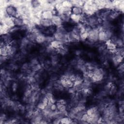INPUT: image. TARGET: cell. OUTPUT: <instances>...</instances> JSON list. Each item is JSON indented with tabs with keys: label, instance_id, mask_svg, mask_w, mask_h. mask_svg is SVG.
Segmentation results:
<instances>
[{
	"label": "cell",
	"instance_id": "cell-1",
	"mask_svg": "<svg viewBox=\"0 0 124 124\" xmlns=\"http://www.w3.org/2000/svg\"><path fill=\"white\" fill-rule=\"evenodd\" d=\"M104 77V71L101 68H95L93 70V76L92 78L93 81H101Z\"/></svg>",
	"mask_w": 124,
	"mask_h": 124
},
{
	"label": "cell",
	"instance_id": "cell-2",
	"mask_svg": "<svg viewBox=\"0 0 124 124\" xmlns=\"http://www.w3.org/2000/svg\"><path fill=\"white\" fill-rule=\"evenodd\" d=\"M6 12L7 14L10 17L15 18L18 16V12H17L15 7L12 6H9L6 9Z\"/></svg>",
	"mask_w": 124,
	"mask_h": 124
},
{
	"label": "cell",
	"instance_id": "cell-3",
	"mask_svg": "<svg viewBox=\"0 0 124 124\" xmlns=\"http://www.w3.org/2000/svg\"><path fill=\"white\" fill-rule=\"evenodd\" d=\"M3 25L7 26L10 29L13 28L15 26L14 21V18L9 16L5 17L3 20Z\"/></svg>",
	"mask_w": 124,
	"mask_h": 124
},
{
	"label": "cell",
	"instance_id": "cell-4",
	"mask_svg": "<svg viewBox=\"0 0 124 124\" xmlns=\"http://www.w3.org/2000/svg\"><path fill=\"white\" fill-rule=\"evenodd\" d=\"M51 21L53 25L57 26V27L61 26L62 25V21L59 16L54 15L51 19Z\"/></svg>",
	"mask_w": 124,
	"mask_h": 124
},
{
	"label": "cell",
	"instance_id": "cell-5",
	"mask_svg": "<svg viewBox=\"0 0 124 124\" xmlns=\"http://www.w3.org/2000/svg\"><path fill=\"white\" fill-rule=\"evenodd\" d=\"M53 14L52 11L49 10H45L41 14L42 19H51Z\"/></svg>",
	"mask_w": 124,
	"mask_h": 124
},
{
	"label": "cell",
	"instance_id": "cell-6",
	"mask_svg": "<svg viewBox=\"0 0 124 124\" xmlns=\"http://www.w3.org/2000/svg\"><path fill=\"white\" fill-rule=\"evenodd\" d=\"M86 112L90 117L93 116L94 115H95L99 113L98 109L96 107H93L90 108L86 110Z\"/></svg>",
	"mask_w": 124,
	"mask_h": 124
},
{
	"label": "cell",
	"instance_id": "cell-7",
	"mask_svg": "<svg viewBox=\"0 0 124 124\" xmlns=\"http://www.w3.org/2000/svg\"><path fill=\"white\" fill-rule=\"evenodd\" d=\"M99 41L102 42H106L108 40L105 31H102L99 32L98 33Z\"/></svg>",
	"mask_w": 124,
	"mask_h": 124
},
{
	"label": "cell",
	"instance_id": "cell-8",
	"mask_svg": "<svg viewBox=\"0 0 124 124\" xmlns=\"http://www.w3.org/2000/svg\"><path fill=\"white\" fill-rule=\"evenodd\" d=\"M40 24L44 27H49L53 25L51 19H41L40 20Z\"/></svg>",
	"mask_w": 124,
	"mask_h": 124
},
{
	"label": "cell",
	"instance_id": "cell-9",
	"mask_svg": "<svg viewBox=\"0 0 124 124\" xmlns=\"http://www.w3.org/2000/svg\"><path fill=\"white\" fill-rule=\"evenodd\" d=\"M50 46L51 47L55 49H58L62 46V44L56 40H54L50 43Z\"/></svg>",
	"mask_w": 124,
	"mask_h": 124
},
{
	"label": "cell",
	"instance_id": "cell-10",
	"mask_svg": "<svg viewBox=\"0 0 124 124\" xmlns=\"http://www.w3.org/2000/svg\"><path fill=\"white\" fill-rule=\"evenodd\" d=\"M46 37L41 33L38 34L35 38V41L38 44H43L45 43L46 42Z\"/></svg>",
	"mask_w": 124,
	"mask_h": 124
},
{
	"label": "cell",
	"instance_id": "cell-11",
	"mask_svg": "<svg viewBox=\"0 0 124 124\" xmlns=\"http://www.w3.org/2000/svg\"><path fill=\"white\" fill-rule=\"evenodd\" d=\"M71 12L73 14L80 15L82 13V10L79 6H73L72 8Z\"/></svg>",
	"mask_w": 124,
	"mask_h": 124
},
{
	"label": "cell",
	"instance_id": "cell-12",
	"mask_svg": "<svg viewBox=\"0 0 124 124\" xmlns=\"http://www.w3.org/2000/svg\"><path fill=\"white\" fill-rule=\"evenodd\" d=\"M72 119L69 117H63L61 119L60 123L61 124H72L73 123Z\"/></svg>",
	"mask_w": 124,
	"mask_h": 124
},
{
	"label": "cell",
	"instance_id": "cell-13",
	"mask_svg": "<svg viewBox=\"0 0 124 124\" xmlns=\"http://www.w3.org/2000/svg\"><path fill=\"white\" fill-rule=\"evenodd\" d=\"M81 15H78L75 14H71L70 15V19H71L74 22L77 23H79L80 22Z\"/></svg>",
	"mask_w": 124,
	"mask_h": 124
},
{
	"label": "cell",
	"instance_id": "cell-14",
	"mask_svg": "<svg viewBox=\"0 0 124 124\" xmlns=\"http://www.w3.org/2000/svg\"><path fill=\"white\" fill-rule=\"evenodd\" d=\"M57 109L60 112H63L66 110V107L65 105L62 104L60 102H58L56 104Z\"/></svg>",
	"mask_w": 124,
	"mask_h": 124
},
{
	"label": "cell",
	"instance_id": "cell-15",
	"mask_svg": "<svg viewBox=\"0 0 124 124\" xmlns=\"http://www.w3.org/2000/svg\"><path fill=\"white\" fill-rule=\"evenodd\" d=\"M14 21L15 25L17 26H22L23 24V20L19 17L14 18Z\"/></svg>",
	"mask_w": 124,
	"mask_h": 124
},
{
	"label": "cell",
	"instance_id": "cell-16",
	"mask_svg": "<svg viewBox=\"0 0 124 124\" xmlns=\"http://www.w3.org/2000/svg\"><path fill=\"white\" fill-rule=\"evenodd\" d=\"M62 7H64L72 8L73 7V5L72 2L70 1H68V0L63 1L62 2Z\"/></svg>",
	"mask_w": 124,
	"mask_h": 124
},
{
	"label": "cell",
	"instance_id": "cell-17",
	"mask_svg": "<svg viewBox=\"0 0 124 124\" xmlns=\"http://www.w3.org/2000/svg\"><path fill=\"white\" fill-rule=\"evenodd\" d=\"M62 21L68 22L70 19V16L65 14H61L59 15Z\"/></svg>",
	"mask_w": 124,
	"mask_h": 124
},
{
	"label": "cell",
	"instance_id": "cell-18",
	"mask_svg": "<svg viewBox=\"0 0 124 124\" xmlns=\"http://www.w3.org/2000/svg\"><path fill=\"white\" fill-rule=\"evenodd\" d=\"M32 5L33 6V7L34 8H38V7H39L40 3L38 1H32Z\"/></svg>",
	"mask_w": 124,
	"mask_h": 124
},
{
	"label": "cell",
	"instance_id": "cell-19",
	"mask_svg": "<svg viewBox=\"0 0 124 124\" xmlns=\"http://www.w3.org/2000/svg\"><path fill=\"white\" fill-rule=\"evenodd\" d=\"M50 108L52 110H53V111H54V110H56V109H57V106H56V105H55V104H53L51 106V107H50Z\"/></svg>",
	"mask_w": 124,
	"mask_h": 124
}]
</instances>
